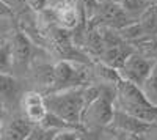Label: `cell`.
I'll return each instance as SVG.
<instances>
[{
  "mask_svg": "<svg viewBox=\"0 0 157 140\" xmlns=\"http://www.w3.org/2000/svg\"><path fill=\"white\" fill-rule=\"evenodd\" d=\"M115 106L135 118L157 126V106L149 103L141 87L126 79H118L115 84Z\"/></svg>",
  "mask_w": 157,
  "mask_h": 140,
  "instance_id": "obj_1",
  "label": "cell"
},
{
  "mask_svg": "<svg viewBox=\"0 0 157 140\" xmlns=\"http://www.w3.org/2000/svg\"><path fill=\"white\" fill-rule=\"evenodd\" d=\"M83 87H68L61 90L47 91L44 95L47 110L55 113L64 123L80 128L83 110Z\"/></svg>",
  "mask_w": 157,
  "mask_h": 140,
  "instance_id": "obj_2",
  "label": "cell"
},
{
  "mask_svg": "<svg viewBox=\"0 0 157 140\" xmlns=\"http://www.w3.org/2000/svg\"><path fill=\"white\" fill-rule=\"evenodd\" d=\"M115 84H102V91L101 95L91 101L88 106L82 110V118L80 124L83 128L90 129H104L109 128L113 121L115 115Z\"/></svg>",
  "mask_w": 157,
  "mask_h": 140,
  "instance_id": "obj_3",
  "label": "cell"
},
{
  "mask_svg": "<svg viewBox=\"0 0 157 140\" xmlns=\"http://www.w3.org/2000/svg\"><path fill=\"white\" fill-rule=\"evenodd\" d=\"M33 46L35 43L25 35L19 27L10 35L13 76H27L33 61Z\"/></svg>",
  "mask_w": 157,
  "mask_h": 140,
  "instance_id": "obj_4",
  "label": "cell"
},
{
  "mask_svg": "<svg viewBox=\"0 0 157 140\" xmlns=\"http://www.w3.org/2000/svg\"><path fill=\"white\" fill-rule=\"evenodd\" d=\"M88 22L101 25V27H110V29L120 30L124 25L134 22V19L121 8L120 3L113 2V0H101L94 16Z\"/></svg>",
  "mask_w": 157,
  "mask_h": 140,
  "instance_id": "obj_5",
  "label": "cell"
},
{
  "mask_svg": "<svg viewBox=\"0 0 157 140\" xmlns=\"http://www.w3.org/2000/svg\"><path fill=\"white\" fill-rule=\"evenodd\" d=\"M154 63H155V58L146 57V55L137 52V50H134V52L126 58L123 66L118 69V74H120L121 79H126L129 82L141 87L143 82H145L146 77L149 76Z\"/></svg>",
  "mask_w": 157,
  "mask_h": 140,
  "instance_id": "obj_6",
  "label": "cell"
},
{
  "mask_svg": "<svg viewBox=\"0 0 157 140\" xmlns=\"http://www.w3.org/2000/svg\"><path fill=\"white\" fill-rule=\"evenodd\" d=\"M33 128V123L25 115H11L3 118L0 126V138L8 140H27Z\"/></svg>",
  "mask_w": 157,
  "mask_h": 140,
  "instance_id": "obj_7",
  "label": "cell"
},
{
  "mask_svg": "<svg viewBox=\"0 0 157 140\" xmlns=\"http://www.w3.org/2000/svg\"><path fill=\"white\" fill-rule=\"evenodd\" d=\"M116 131H120L121 134H130L134 137L146 134L151 128H154V124H149L146 121H141L138 118H135L134 115L121 110V109H115V115H113V121L112 124Z\"/></svg>",
  "mask_w": 157,
  "mask_h": 140,
  "instance_id": "obj_8",
  "label": "cell"
},
{
  "mask_svg": "<svg viewBox=\"0 0 157 140\" xmlns=\"http://www.w3.org/2000/svg\"><path fill=\"white\" fill-rule=\"evenodd\" d=\"M21 107L22 113L27 117L33 124L41 123L47 113V107L44 103V95L38 90H29L21 96Z\"/></svg>",
  "mask_w": 157,
  "mask_h": 140,
  "instance_id": "obj_9",
  "label": "cell"
},
{
  "mask_svg": "<svg viewBox=\"0 0 157 140\" xmlns=\"http://www.w3.org/2000/svg\"><path fill=\"white\" fill-rule=\"evenodd\" d=\"M134 50L135 49H134V46L130 43L121 41V43L113 44V46H107L98 60L102 61L104 65H107V66H110V68L118 71L123 66V63L126 61V58L132 54Z\"/></svg>",
  "mask_w": 157,
  "mask_h": 140,
  "instance_id": "obj_10",
  "label": "cell"
},
{
  "mask_svg": "<svg viewBox=\"0 0 157 140\" xmlns=\"http://www.w3.org/2000/svg\"><path fill=\"white\" fill-rule=\"evenodd\" d=\"M29 74H32V79L35 80V84L41 88V90H44L46 93L54 90V84H55L54 65H49V63H44V61L38 63V61L33 60Z\"/></svg>",
  "mask_w": 157,
  "mask_h": 140,
  "instance_id": "obj_11",
  "label": "cell"
},
{
  "mask_svg": "<svg viewBox=\"0 0 157 140\" xmlns=\"http://www.w3.org/2000/svg\"><path fill=\"white\" fill-rule=\"evenodd\" d=\"M54 11V16L57 21V25L61 29L66 30H72L75 25L80 21V14H78V10L75 8V5L72 2H66V3H58L50 6Z\"/></svg>",
  "mask_w": 157,
  "mask_h": 140,
  "instance_id": "obj_12",
  "label": "cell"
},
{
  "mask_svg": "<svg viewBox=\"0 0 157 140\" xmlns=\"http://www.w3.org/2000/svg\"><path fill=\"white\" fill-rule=\"evenodd\" d=\"M19 93V82L16 76L8 72H0V103L5 107L13 104Z\"/></svg>",
  "mask_w": 157,
  "mask_h": 140,
  "instance_id": "obj_13",
  "label": "cell"
},
{
  "mask_svg": "<svg viewBox=\"0 0 157 140\" xmlns=\"http://www.w3.org/2000/svg\"><path fill=\"white\" fill-rule=\"evenodd\" d=\"M138 22L141 24L146 36H157V3H152L140 16Z\"/></svg>",
  "mask_w": 157,
  "mask_h": 140,
  "instance_id": "obj_14",
  "label": "cell"
},
{
  "mask_svg": "<svg viewBox=\"0 0 157 140\" xmlns=\"http://www.w3.org/2000/svg\"><path fill=\"white\" fill-rule=\"evenodd\" d=\"M141 90H143V93H145V96L149 99V103L157 106V60L154 63L149 76L146 77V80L143 82Z\"/></svg>",
  "mask_w": 157,
  "mask_h": 140,
  "instance_id": "obj_15",
  "label": "cell"
},
{
  "mask_svg": "<svg viewBox=\"0 0 157 140\" xmlns=\"http://www.w3.org/2000/svg\"><path fill=\"white\" fill-rule=\"evenodd\" d=\"M0 72L13 74V61H11V47L10 36L0 40Z\"/></svg>",
  "mask_w": 157,
  "mask_h": 140,
  "instance_id": "obj_16",
  "label": "cell"
},
{
  "mask_svg": "<svg viewBox=\"0 0 157 140\" xmlns=\"http://www.w3.org/2000/svg\"><path fill=\"white\" fill-rule=\"evenodd\" d=\"M17 24H16V18L14 16H3L0 14V40L8 38L13 32L16 30Z\"/></svg>",
  "mask_w": 157,
  "mask_h": 140,
  "instance_id": "obj_17",
  "label": "cell"
},
{
  "mask_svg": "<svg viewBox=\"0 0 157 140\" xmlns=\"http://www.w3.org/2000/svg\"><path fill=\"white\" fill-rule=\"evenodd\" d=\"M2 2H5L10 10L13 11V14H14V18L17 14H21V13L27 11L29 10V5H27V0H2Z\"/></svg>",
  "mask_w": 157,
  "mask_h": 140,
  "instance_id": "obj_18",
  "label": "cell"
},
{
  "mask_svg": "<svg viewBox=\"0 0 157 140\" xmlns=\"http://www.w3.org/2000/svg\"><path fill=\"white\" fill-rule=\"evenodd\" d=\"M27 5L33 13H39L49 6V0H27Z\"/></svg>",
  "mask_w": 157,
  "mask_h": 140,
  "instance_id": "obj_19",
  "label": "cell"
},
{
  "mask_svg": "<svg viewBox=\"0 0 157 140\" xmlns=\"http://www.w3.org/2000/svg\"><path fill=\"white\" fill-rule=\"evenodd\" d=\"M0 14H3V16H14V14H13V11L10 10V6L5 2H2V0H0Z\"/></svg>",
  "mask_w": 157,
  "mask_h": 140,
  "instance_id": "obj_20",
  "label": "cell"
},
{
  "mask_svg": "<svg viewBox=\"0 0 157 140\" xmlns=\"http://www.w3.org/2000/svg\"><path fill=\"white\" fill-rule=\"evenodd\" d=\"M5 106L0 103V126H2V121H3V118H5V115H6V112H5Z\"/></svg>",
  "mask_w": 157,
  "mask_h": 140,
  "instance_id": "obj_21",
  "label": "cell"
},
{
  "mask_svg": "<svg viewBox=\"0 0 157 140\" xmlns=\"http://www.w3.org/2000/svg\"><path fill=\"white\" fill-rule=\"evenodd\" d=\"M149 3H157V0H148Z\"/></svg>",
  "mask_w": 157,
  "mask_h": 140,
  "instance_id": "obj_22",
  "label": "cell"
},
{
  "mask_svg": "<svg viewBox=\"0 0 157 140\" xmlns=\"http://www.w3.org/2000/svg\"><path fill=\"white\" fill-rule=\"evenodd\" d=\"M99 2H101V0H99Z\"/></svg>",
  "mask_w": 157,
  "mask_h": 140,
  "instance_id": "obj_23",
  "label": "cell"
}]
</instances>
